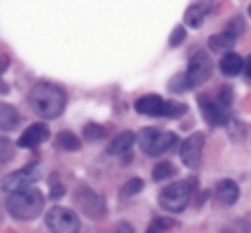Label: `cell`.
Instances as JSON below:
<instances>
[{"label": "cell", "mask_w": 251, "mask_h": 233, "mask_svg": "<svg viewBox=\"0 0 251 233\" xmlns=\"http://www.w3.org/2000/svg\"><path fill=\"white\" fill-rule=\"evenodd\" d=\"M28 103L35 115L43 120L59 119L67 105V93L64 87L49 81H40L29 89Z\"/></svg>", "instance_id": "cell-1"}, {"label": "cell", "mask_w": 251, "mask_h": 233, "mask_svg": "<svg viewBox=\"0 0 251 233\" xmlns=\"http://www.w3.org/2000/svg\"><path fill=\"white\" fill-rule=\"evenodd\" d=\"M45 195L38 187H28L9 194L5 201V209L14 219L19 221H35L43 214Z\"/></svg>", "instance_id": "cell-2"}, {"label": "cell", "mask_w": 251, "mask_h": 233, "mask_svg": "<svg viewBox=\"0 0 251 233\" xmlns=\"http://www.w3.org/2000/svg\"><path fill=\"white\" fill-rule=\"evenodd\" d=\"M134 111L155 119H181L188 113V105L174 100H164L160 94H145L134 101Z\"/></svg>", "instance_id": "cell-3"}, {"label": "cell", "mask_w": 251, "mask_h": 233, "mask_svg": "<svg viewBox=\"0 0 251 233\" xmlns=\"http://www.w3.org/2000/svg\"><path fill=\"white\" fill-rule=\"evenodd\" d=\"M136 143L140 144V149L150 158H160L172 146L179 143V137L172 130H160L155 127H143L136 134Z\"/></svg>", "instance_id": "cell-4"}, {"label": "cell", "mask_w": 251, "mask_h": 233, "mask_svg": "<svg viewBox=\"0 0 251 233\" xmlns=\"http://www.w3.org/2000/svg\"><path fill=\"white\" fill-rule=\"evenodd\" d=\"M193 195V180H176L164 187L158 194V206L165 212L181 214L188 208Z\"/></svg>", "instance_id": "cell-5"}, {"label": "cell", "mask_w": 251, "mask_h": 233, "mask_svg": "<svg viewBox=\"0 0 251 233\" xmlns=\"http://www.w3.org/2000/svg\"><path fill=\"white\" fill-rule=\"evenodd\" d=\"M73 202L76 209L84 214L91 221H98L107 216V204H105L103 197L98 195L88 185H79L73 191Z\"/></svg>", "instance_id": "cell-6"}, {"label": "cell", "mask_w": 251, "mask_h": 233, "mask_svg": "<svg viewBox=\"0 0 251 233\" xmlns=\"http://www.w3.org/2000/svg\"><path fill=\"white\" fill-rule=\"evenodd\" d=\"M42 178H43L42 163H40V161H33V163L26 165V167L5 175V177L0 180V192L14 194V192H18V191H23V189L33 187V185L42 180Z\"/></svg>", "instance_id": "cell-7"}, {"label": "cell", "mask_w": 251, "mask_h": 233, "mask_svg": "<svg viewBox=\"0 0 251 233\" xmlns=\"http://www.w3.org/2000/svg\"><path fill=\"white\" fill-rule=\"evenodd\" d=\"M213 76V62L208 52L200 50L195 55H191L188 62V69L184 72V79L188 84V89H198L203 84H206Z\"/></svg>", "instance_id": "cell-8"}, {"label": "cell", "mask_w": 251, "mask_h": 233, "mask_svg": "<svg viewBox=\"0 0 251 233\" xmlns=\"http://www.w3.org/2000/svg\"><path fill=\"white\" fill-rule=\"evenodd\" d=\"M45 225L52 233H77L81 221L74 209L66 206H53L47 211Z\"/></svg>", "instance_id": "cell-9"}, {"label": "cell", "mask_w": 251, "mask_h": 233, "mask_svg": "<svg viewBox=\"0 0 251 233\" xmlns=\"http://www.w3.org/2000/svg\"><path fill=\"white\" fill-rule=\"evenodd\" d=\"M198 108L210 127H227L232 120L230 108H226L217 98L208 94H198Z\"/></svg>", "instance_id": "cell-10"}, {"label": "cell", "mask_w": 251, "mask_h": 233, "mask_svg": "<svg viewBox=\"0 0 251 233\" xmlns=\"http://www.w3.org/2000/svg\"><path fill=\"white\" fill-rule=\"evenodd\" d=\"M203 148H205V134L203 132H193L191 136L186 137L179 146V158H181L182 165L189 170L200 168Z\"/></svg>", "instance_id": "cell-11"}, {"label": "cell", "mask_w": 251, "mask_h": 233, "mask_svg": "<svg viewBox=\"0 0 251 233\" xmlns=\"http://www.w3.org/2000/svg\"><path fill=\"white\" fill-rule=\"evenodd\" d=\"M49 139H50V127L45 122H35L23 130L21 136L16 141V146L19 149H36V148L42 146Z\"/></svg>", "instance_id": "cell-12"}, {"label": "cell", "mask_w": 251, "mask_h": 233, "mask_svg": "<svg viewBox=\"0 0 251 233\" xmlns=\"http://www.w3.org/2000/svg\"><path fill=\"white\" fill-rule=\"evenodd\" d=\"M215 4L212 2H195L184 12V24L191 29H200L205 22V18L212 12Z\"/></svg>", "instance_id": "cell-13"}, {"label": "cell", "mask_w": 251, "mask_h": 233, "mask_svg": "<svg viewBox=\"0 0 251 233\" xmlns=\"http://www.w3.org/2000/svg\"><path fill=\"white\" fill-rule=\"evenodd\" d=\"M215 195L220 204L234 206L241 197V189L237 182H234L232 178H222L215 185Z\"/></svg>", "instance_id": "cell-14"}, {"label": "cell", "mask_w": 251, "mask_h": 233, "mask_svg": "<svg viewBox=\"0 0 251 233\" xmlns=\"http://www.w3.org/2000/svg\"><path fill=\"white\" fill-rule=\"evenodd\" d=\"M134 143H136V134L133 130H122V132H119L108 143L107 154H110V156H121V154L129 153V149L134 146Z\"/></svg>", "instance_id": "cell-15"}, {"label": "cell", "mask_w": 251, "mask_h": 233, "mask_svg": "<svg viewBox=\"0 0 251 233\" xmlns=\"http://www.w3.org/2000/svg\"><path fill=\"white\" fill-rule=\"evenodd\" d=\"M21 113L11 103H2L0 101V130L2 132H11L16 130L21 124Z\"/></svg>", "instance_id": "cell-16"}, {"label": "cell", "mask_w": 251, "mask_h": 233, "mask_svg": "<svg viewBox=\"0 0 251 233\" xmlns=\"http://www.w3.org/2000/svg\"><path fill=\"white\" fill-rule=\"evenodd\" d=\"M236 42H237V36L224 29L222 33H215V35L210 36L208 48L212 50L213 53H222V52L229 53L230 50L236 46Z\"/></svg>", "instance_id": "cell-17"}, {"label": "cell", "mask_w": 251, "mask_h": 233, "mask_svg": "<svg viewBox=\"0 0 251 233\" xmlns=\"http://www.w3.org/2000/svg\"><path fill=\"white\" fill-rule=\"evenodd\" d=\"M219 69L220 72L226 77H236L237 74L243 72L244 69V59L239 55V53L229 52L220 59L219 62Z\"/></svg>", "instance_id": "cell-18"}, {"label": "cell", "mask_w": 251, "mask_h": 233, "mask_svg": "<svg viewBox=\"0 0 251 233\" xmlns=\"http://www.w3.org/2000/svg\"><path fill=\"white\" fill-rule=\"evenodd\" d=\"M53 146H55L57 149L67 151V153H76V151H81L83 143H81L79 137L74 132H71V130H60V132H57Z\"/></svg>", "instance_id": "cell-19"}, {"label": "cell", "mask_w": 251, "mask_h": 233, "mask_svg": "<svg viewBox=\"0 0 251 233\" xmlns=\"http://www.w3.org/2000/svg\"><path fill=\"white\" fill-rule=\"evenodd\" d=\"M176 173H177V168L174 167V163L164 160V161H158L153 167V170H151V178H153V182H164V180H167V178H172Z\"/></svg>", "instance_id": "cell-20"}, {"label": "cell", "mask_w": 251, "mask_h": 233, "mask_svg": "<svg viewBox=\"0 0 251 233\" xmlns=\"http://www.w3.org/2000/svg\"><path fill=\"white\" fill-rule=\"evenodd\" d=\"M143 189H145V180H143V178H140V177L129 178V180L126 182V184L121 187V191H119V199H121V201H124V199L134 197V195L140 194Z\"/></svg>", "instance_id": "cell-21"}, {"label": "cell", "mask_w": 251, "mask_h": 233, "mask_svg": "<svg viewBox=\"0 0 251 233\" xmlns=\"http://www.w3.org/2000/svg\"><path fill=\"white\" fill-rule=\"evenodd\" d=\"M83 137L88 143H98L107 137V129L97 122H90L83 127Z\"/></svg>", "instance_id": "cell-22"}, {"label": "cell", "mask_w": 251, "mask_h": 233, "mask_svg": "<svg viewBox=\"0 0 251 233\" xmlns=\"http://www.w3.org/2000/svg\"><path fill=\"white\" fill-rule=\"evenodd\" d=\"M66 195V187H64L62 180H60L59 173L57 171H52L49 177V197L52 201H59Z\"/></svg>", "instance_id": "cell-23"}, {"label": "cell", "mask_w": 251, "mask_h": 233, "mask_svg": "<svg viewBox=\"0 0 251 233\" xmlns=\"http://www.w3.org/2000/svg\"><path fill=\"white\" fill-rule=\"evenodd\" d=\"M176 225L171 218H164V216H155L148 225L147 232L145 233H167L171 230V226Z\"/></svg>", "instance_id": "cell-24"}, {"label": "cell", "mask_w": 251, "mask_h": 233, "mask_svg": "<svg viewBox=\"0 0 251 233\" xmlns=\"http://www.w3.org/2000/svg\"><path fill=\"white\" fill-rule=\"evenodd\" d=\"M186 36H188L186 28L182 24H177L174 29H172L171 36H169V46H171V48H177V46H181L182 43L186 42Z\"/></svg>", "instance_id": "cell-25"}, {"label": "cell", "mask_w": 251, "mask_h": 233, "mask_svg": "<svg viewBox=\"0 0 251 233\" xmlns=\"http://www.w3.org/2000/svg\"><path fill=\"white\" fill-rule=\"evenodd\" d=\"M9 65H11V57L7 53L0 55V94H9V84L4 81V74L7 72Z\"/></svg>", "instance_id": "cell-26"}, {"label": "cell", "mask_w": 251, "mask_h": 233, "mask_svg": "<svg viewBox=\"0 0 251 233\" xmlns=\"http://www.w3.org/2000/svg\"><path fill=\"white\" fill-rule=\"evenodd\" d=\"M167 87L172 91V93H186L188 89V84H186V79H184V72L182 74H176V76L171 77V81L167 83Z\"/></svg>", "instance_id": "cell-27"}, {"label": "cell", "mask_w": 251, "mask_h": 233, "mask_svg": "<svg viewBox=\"0 0 251 233\" xmlns=\"http://www.w3.org/2000/svg\"><path fill=\"white\" fill-rule=\"evenodd\" d=\"M244 28H246V24H244V19L241 18V16H236V18H232L229 22H227L226 31H230L232 35H236L237 38H239V36L244 33Z\"/></svg>", "instance_id": "cell-28"}, {"label": "cell", "mask_w": 251, "mask_h": 233, "mask_svg": "<svg viewBox=\"0 0 251 233\" xmlns=\"http://www.w3.org/2000/svg\"><path fill=\"white\" fill-rule=\"evenodd\" d=\"M217 100H219L220 103H222L226 108H230V106H232V101H234V91H232V87L227 86V84H226V86L220 87Z\"/></svg>", "instance_id": "cell-29"}, {"label": "cell", "mask_w": 251, "mask_h": 233, "mask_svg": "<svg viewBox=\"0 0 251 233\" xmlns=\"http://www.w3.org/2000/svg\"><path fill=\"white\" fill-rule=\"evenodd\" d=\"M14 146L9 139L2 137L0 139V161H9L12 158V153H14Z\"/></svg>", "instance_id": "cell-30"}, {"label": "cell", "mask_w": 251, "mask_h": 233, "mask_svg": "<svg viewBox=\"0 0 251 233\" xmlns=\"http://www.w3.org/2000/svg\"><path fill=\"white\" fill-rule=\"evenodd\" d=\"M114 233H136V232H134V226L131 225V223L121 221V223H117V225H115Z\"/></svg>", "instance_id": "cell-31"}, {"label": "cell", "mask_w": 251, "mask_h": 233, "mask_svg": "<svg viewBox=\"0 0 251 233\" xmlns=\"http://www.w3.org/2000/svg\"><path fill=\"white\" fill-rule=\"evenodd\" d=\"M243 72H244V77H246V83L251 84V55L248 57L246 60H244V69H243Z\"/></svg>", "instance_id": "cell-32"}, {"label": "cell", "mask_w": 251, "mask_h": 233, "mask_svg": "<svg viewBox=\"0 0 251 233\" xmlns=\"http://www.w3.org/2000/svg\"><path fill=\"white\" fill-rule=\"evenodd\" d=\"M248 14H250V18H251V4H250V7H248Z\"/></svg>", "instance_id": "cell-33"}]
</instances>
